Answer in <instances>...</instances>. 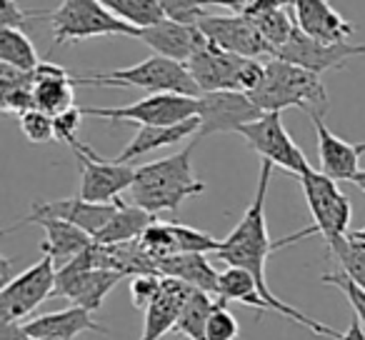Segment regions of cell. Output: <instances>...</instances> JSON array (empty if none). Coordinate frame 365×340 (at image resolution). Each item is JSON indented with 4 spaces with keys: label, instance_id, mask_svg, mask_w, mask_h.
Listing matches in <instances>:
<instances>
[{
    "label": "cell",
    "instance_id": "obj_1",
    "mask_svg": "<svg viewBox=\"0 0 365 340\" xmlns=\"http://www.w3.org/2000/svg\"><path fill=\"white\" fill-rule=\"evenodd\" d=\"M273 163L263 160L260 165V178H258V190H255L253 203L248 205L245 215L240 218V223L230 230V235L225 240H220L218 248V258L225 265H235V268H245L248 273L255 275L260 290H263L265 300L270 303V308L275 313L285 315L293 323H300L315 335H325V338H338V330H333L330 325L313 320L310 315H305L303 310L293 308V305L283 303L280 298H275L273 290L265 283V263H268V255L275 250V243L268 235V220H265V198H268V185H270V175H273Z\"/></svg>",
    "mask_w": 365,
    "mask_h": 340
},
{
    "label": "cell",
    "instance_id": "obj_2",
    "mask_svg": "<svg viewBox=\"0 0 365 340\" xmlns=\"http://www.w3.org/2000/svg\"><path fill=\"white\" fill-rule=\"evenodd\" d=\"M193 148L195 143H190L173 155L135 168L130 203L140 205L153 215L163 210L175 213L182 200L205 193V183L193 170Z\"/></svg>",
    "mask_w": 365,
    "mask_h": 340
},
{
    "label": "cell",
    "instance_id": "obj_3",
    "mask_svg": "<svg viewBox=\"0 0 365 340\" xmlns=\"http://www.w3.org/2000/svg\"><path fill=\"white\" fill-rule=\"evenodd\" d=\"M263 113H280L285 108H300L308 115L328 113V93L318 73L300 68L283 58L265 61V76L248 93Z\"/></svg>",
    "mask_w": 365,
    "mask_h": 340
},
{
    "label": "cell",
    "instance_id": "obj_4",
    "mask_svg": "<svg viewBox=\"0 0 365 340\" xmlns=\"http://www.w3.org/2000/svg\"><path fill=\"white\" fill-rule=\"evenodd\" d=\"M78 86H125L140 88L145 93H180V96H200V88L195 78L190 76L188 66L180 61H173L160 53H153L150 58L135 63L130 68L108 73H88L76 76Z\"/></svg>",
    "mask_w": 365,
    "mask_h": 340
},
{
    "label": "cell",
    "instance_id": "obj_5",
    "mask_svg": "<svg viewBox=\"0 0 365 340\" xmlns=\"http://www.w3.org/2000/svg\"><path fill=\"white\" fill-rule=\"evenodd\" d=\"M298 180L305 200H308L310 215H313V228L303 230L298 235H290V238H285V243H293L295 238L320 233L325 245L330 248V245L338 243L340 238H345L350 233L348 228L350 218H353V205H350L348 195L338 188V180L325 175L323 170H315L313 165L303 175H298Z\"/></svg>",
    "mask_w": 365,
    "mask_h": 340
},
{
    "label": "cell",
    "instance_id": "obj_6",
    "mask_svg": "<svg viewBox=\"0 0 365 340\" xmlns=\"http://www.w3.org/2000/svg\"><path fill=\"white\" fill-rule=\"evenodd\" d=\"M200 93L208 91H243L250 93L265 76V63L260 58H245L223 51L215 43H205L188 63Z\"/></svg>",
    "mask_w": 365,
    "mask_h": 340
},
{
    "label": "cell",
    "instance_id": "obj_7",
    "mask_svg": "<svg viewBox=\"0 0 365 340\" xmlns=\"http://www.w3.org/2000/svg\"><path fill=\"white\" fill-rule=\"evenodd\" d=\"M53 28V46L68 48L78 41L103 36H130L138 38L140 28L113 16L98 0H63L56 11L48 13Z\"/></svg>",
    "mask_w": 365,
    "mask_h": 340
},
{
    "label": "cell",
    "instance_id": "obj_8",
    "mask_svg": "<svg viewBox=\"0 0 365 340\" xmlns=\"http://www.w3.org/2000/svg\"><path fill=\"white\" fill-rule=\"evenodd\" d=\"M96 243V240H93ZM125 278L123 273L110 268H98L96 265V253L93 245L88 250H83L81 255H76L73 260H68L66 265L58 268L56 288H53V298H68L73 305L81 308L101 310L106 295L115 288L120 280Z\"/></svg>",
    "mask_w": 365,
    "mask_h": 340
},
{
    "label": "cell",
    "instance_id": "obj_9",
    "mask_svg": "<svg viewBox=\"0 0 365 340\" xmlns=\"http://www.w3.org/2000/svg\"><path fill=\"white\" fill-rule=\"evenodd\" d=\"M71 150L81 168V190H78L81 198L91 203H113L120 198V193L130 190L135 180V168L130 163L101 158L91 145L81 140L73 143Z\"/></svg>",
    "mask_w": 365,
    "mask_h": 340
},
{
    "label": "cell",
    "instance_id": "obj_10",
    "mask_svg": "<svg viewBox=\"0 0 365 340\" xmlns=\"http://www.w3.org/2000/svg\"><path fill=\"white\" fill-rule=\"evenodd\" d=\"M86 115L128 120L135 125H175L198 115V98L180 93H148L145 98L118 108H83Z\"/></svg>",
    "mask_w": 365,
    "mask_h": 340
},
{
    "label": "cell",
    "instance_id": "obj_11",
    "mask_svg": "<svg viewBox=\"0 0 365 340\" xmlns=\"http://www.w3.org/2000/svg\"><path fill=\"white\" fill-rule=\"evenodd\" d=\"M58 265L51 255H43L36 265L18 273L16 278L6 280L0 290V318L23 320L33 313L41 303L53 298L56 288Z\"/></svg>",
    "mask_w": 365,
    "mask_h": 340
},
{
    "label": "cell",
    "instance_id": "obj_12",
    "mask_svg": "<svg viewBox=\"0 0 365 340\" xmlns=\"http://www.w3.org/2000/svg\"><path fill=\"white\" fill-rule=\"evenodd\" d=\"M238 135H243L245 143L263 160H270L273 165L283 168L288 173L303 175L310 168L305 153L300 150V145H295L290 133L285 130L283 120H280V113H263L255 120L245 123L238 130Z\"/></svg>",
    "mask_w": 365,
    "mask_h": 340
},
{
    "label": "cell",
    "instance_id": "obj_13",
    "mask_svg": "<svg viewBox=\"0 0 365 340\" xmlns=\"http://www.w3.org/2000/svg\"><path fill=\"white\" fill-rule=\"evenodd\" d=\"M263 115L253 98L243 91H208L198 96V138L215 133H238L245 123Z\"/></svg>",
    "mask_w": 365,
    "mask_h": 340
},
{
    "label": "cell",
    "instance_id": "obj_14",
    "mask_svg": "<svg viewBox=\"0 0 365 340\" xmlns=\"http://www.w3.org/2000/svg\"><path fill=\"white\" fill-rule=\"evenodd\" d=\"M198 28L210 43L220 46L223 51L238 53L245 58H275V48L263 38L253 21L248 16H218V13H205L198 21Z\"/></svg>",
    "mask_w": 365,
    "mask_h": 340
},
{
    "label": "cell",
    "instance_id": "obj_15",
    "mask_svg": "<svg viewBox=\"0 0 365 340\" xmlns=\"http://www.w3.org/2000/svg\"><path fill=\"white\" fill-rule=\"evenodd\" d=\"M118 205H120V198L113 200V203H91L86 198H63V200H36L31 208V213L23 220H18L16 225L6 228V233H13L18 228H26V225H33L38 218H61L68 220V223L78 225L86 233L96 235L108 220L115 215Z\"/></svg>",
    "mask_w": 365,
    "mask_h": 340
},
{
    "label": "cell",
    "instance_id": "obj_16",
    "mask_svg": "<svg viewBox=\"0 0 365 340\" xmlns=\"http://www.w3.org/2000/svg\"><path fill=\"white\" fill-rule=\"evenodd\" d=\"M363 53H365V46H350L348 41L325 43V41H318V38H310L308 33H303L295 26L293 36H290L288 43L278 51V58L323 76V73H328V71H338L350 58L363 56Z\"/></svg>",
    "mask_w": 365,
    "mask_h": 340
},
{
    "label": "cell",
    "instance_id": "obj_17",
    "mask_svg": "<svg viewBox=\"0 0 365 340\" xmlns=\"http://www.w3.org/2000/svg\"><path fill=\"white\" fill-rule=\"evenodd\" d=\"M138 38L153 53H160V56L173 58V61H180V63H188L208 43V38L203 36V31L198 26L173 21V18H163L155 26L140 28Z\"/></svg>",
    "mask_w": 365,
    "mask_h": 340
},
{
    "label": "cell",
    "instance_id": "obj_18",
    "mask_svg": "<svg viewBox=\"0 0 365 340\" xmlns=\"http://www.w3.org/2000/svg\"><path fill=\"white\" fill-rule=\"evenodd\" d=\"M318 135V158H320V170L335 180H353L360 173V155L365 153L363 145H353V143L343 140L335 135L328 125H325V115H310Z\"/></svg>",
    "mask_w": 365,
    "mask_h": 340
},
{
    "label": "cell",
    "instance_id": "obj_19",
    "mask_svg": "<svg viewBox=\"0 0 365 340\" xmlns=\"http://www.w3.org/2000/svg\"><path fill=\"white\" fill-rule=\"evenodd\" d=\"M295 26L310 38H318L325 43H343L355 33V26L345 21L330 0H290Z\"/></svg>",
    "mask_w": 365,
    "mask_h": 340
},
{
    "label": "cell",
    "instance_id": "obj_20",
    "mask_svg": "<svg viewBox=\"0 0 365 340\" xmlns=\"http://www.w3.org/2000/svg\"><path fill=\"white\" fill-rule=\"evenodd\" d=\"M193 290H198V288L182 283V280H178V278L163 275V290L145 308V323H143L140 340H160L165 333H170V330L175 328L185 303H188V298L193 295Z\"/></svg>",
    "mask_w": 365,
    "mask_h": 340
},
{
    "label": "cell",
    "instance_id": "obj_21",
    "mask_svg": "<svg viewBox=\"0 0 365 340\" xmlns=\"http://www.w3.org/2000/svg\"><path fill=\"white\" fill-rule=\"evenodd\" d=\"M28 333L33 338H56V340H76L81 333L93 330V333L108 335V328L93 320V313L81 305H71L66 310H56V313L38 315V318L26 323Z\"/></svg>",
    "mask_w": 365,
    "mask_h": 340
},
{
    "label": "cell",
    "instance_id": "obj_22",
    "mask_svg": "<svg viewBox=\"0 0 365 340\" xmlns=\"http://www.w3.org/2000/svg\"><path fill=\"white\" fill-rule=\"evenodd\" d=\"M198 130H200L198 115L188 118V120H182V123H175V125H140L135 135H133V140L123 148V153L115 160L133 163L140 155H148V153L158 150V148H168L180 140H188L190 135H198Z\"/></svg>",
    "mask_w": 365,
    "mask_h": 340
},
{
    "label": "cell",
    "instance_id": "obj_23",
    "mask_svg": "<svg viewBox=\"0 0 365 340\" xmlns=\"http://www.w3.org/2000/svg\"><path fill=\"white\" fill-rule=\"evenodd\" d=\"M73 86H78L76 76L56 63H41L36 68V83H33V96H36V108L46 110L48 115L73 108Z\"/></svg>",
    "mask_w": 365,
    "mask_h": 340
},
{
    "label": "cell",
    "instance_id": "obj_24",
    "mask_svg": "<svg viewBox=\"0 0 365 340\" xmlns=\"http://www.w3.org/2000/svg\"><path fill=\"white\" fill-rule=\"evenodd\" d=\"M158 270L168 278H178L198 290L215 295L220 293V273L210 265L208 253H175L158 260Z\"/></svg>",
    "mask_w": 365,
    "mask_h": 340
},
{
    "label": "cell",
    "instance_id": "obj_25",
    "mask_svg": "<svg viewBox=\"0 0 365 340\" xmlns=\"http://www.w3.org/2000/svg\"><path fill=\"white\" fill-rule=\"evenodd\" d=\"M33 225H41V228L46 230V240L41 243V250H43V255H51V258L56 260L58 268L93 245V235L86 233L83 228H78V225L68 223V220L38 218Z\"/></svg>",
    "mask_w": 365,
    "mask_h": 340
},
{
    "label": "cell",
    "instance_id": "obj_26",
    "mask_svg": "<svg viewBox=\"0 0 365 340\" xmlns=\"http://www.w3.org/2000/svg\"><path fill=\"white\" fill-rule=\"evenodd\" d=\"M155 220V215L148 213L145 208L135 203H123L118 205L115 215L93 235V240L101 245H120V243H133L145 233L148 225Z\"/></svg>",
    "mask_w": 365,
    "mask_h": 340
},
{
    "label": "cell",
    "instance_id": "obj_27",
    "mask_svg": "<svg viewBox=\"0 0 365 340\" xmlns=\"http://www.w3.org/2000/svg\"><path fill=\"white\" fill-rule=\"evenodd\" d=\"M218 298L225 300H235V303H243L248 308L255 310H270V303L265 300L263 290H260L258 280H255L253 273H248L245 268H235V265H228V268L220 273V293Z\"/></svg>",
    "mask_w": 365,
    "mask_h": 340
},
{
    "label": "cell",
    "instance_id": "obj_28",
    "mask_svg": "<svg viewBox=\"0 0 365 340\" xmlns=\"http://www.w3.org/2000/svg\"><path fill=\"white\" fill-rule=\"evenodd\" d=\"M213 305H215V295L205 293V290H193V295H190L185 308H182L173 333L182 335V338L188 340H208L205 323H208V315L213 310Z\"/></svg>",
    "mask_w": 365,
    "mask_h": 340
},
{
    "label": "cell",
    "instance_id": "obj_29",
    "mask_svg": "<svg viewBox=\"0 0 365 340\" xmlns=\"http://www.w3.org/2000/svg\"><path fill=\"white\" fill-rule=\"evenodd\" d=\"M0 63L16 66L21 71H36L41 66V58L31 38L23 33V28H6L0 31Z\"/></svg>",
    "mask_w": 365,
    "mask_h": 340
},
{
    "label": "cell",
    "instance_id": "obj_30",
    "mask_svg": "<svg viewBox=\"0 0 365 340\" xmlns=\"http://www.w3.org/2000/svg\"><path fill=\"white\" fill-rule=\"evenodd\" d=\"M98 3L106 6L113 16H118L120 21L130 23L135 28L155 26L165 18V11L160 8L158 0H98Z\"/></svg>",
    "mask_w": 365,
    "mask_h": 340
},
{
    "label": "cell",
    "instance_id": "obj_31",
    "mask_svg": "<svg viewBox=\"0 0 365 340\" xmlns=\"http://www.w3.org/2000/svg\"><path fill=\"white\" fill-rule=\"evenodd\" d=\"M250 21L258 26V31L263 33L265 41L275 48V53L288 43V38L293 36V31H295V18H290L285 6L270 8V11H263V13H258V16H250Z\"/></svg>",
    "mask_w": 365,
    "mask_h": 340
},
{
    "label": "cell",
    "instance_id": "obj_32",
    "mask_svg": "<svg viewBox=\"0 0 365 340\" xmlns=\"http://www.w3.org/2000/svg\"><path fill=\"white\" fill-rule=\"evenodd\" d=\"M328 250L335 255L340 270L348 273L360 288H365V243L345 235V238H340L338 243L330 245Z\"/></svg>",
    "mask_w": 365,
    "mask_h": 340
},
{
    "label": "cell",
    "instance_id": "obj_33",
    "mask_svg": "<svg viewBox=\"0 0 365 340\" xmlns=\"http://www.w3.org/2000/svg\"><path fill=\"white\" fill-rule=\"evenodd\" d=\"M138 240H140L143 248H145L155 260L178 253L175 235H173V225L170 223H158V220H153V223L145 228V233H143Z\"/></svg>",
    "mask_w": 365,
    "mask_h": 340
},
{
    "label": "cell",
    "instance_id": "obj_34",
    "mask_svg": "<svg viewBox=\"0 0 365 340\" xmlns=\"http://www.w3.org/2000/svg\"><path fill=\"white\" fill-rule=\"evenodd\" d=\"M18 125H21L23 135L28 138L36 145H43V143L56 140V125H53V115H48L41 108H31L23 115H18Z\"/></svg>",
    "mask_w": 365,
    "mask_h": 340
},
{
    "label": "cell",
    "instance_id": "obj_35",
    "mask_svg": "<svg viewBox=\"0 0 365 340\" xmlns=\"http://www.w3.org/2000/svg\"><path fill=\"white\" fill-rule=\"evenodd\" d=\"M225 303H228L225 298H215V305L208 315V323H205L208 340H235L240 335L238 320H235V315L230 313Z\"/></svg>",
    "mask_w": 365,
    "mask_h": 340
},
{
    "label": "cell",
    "instance_id": "obj_36",
    "mask_svg": "<svg viewBox=\"0 0 365 340\" xmlns=\"http://www.w3.org/2000/svg\"><path fill=\"white\" fill-rule=\"evenodd\" d=\"M170 225H173V235H175L178 253H218L220 240H215L213 235L180 223H170Z\"/></svg>",
    "mask_w": 365,
    "mask_h": 340
},
{
    "label": "cell",
    "instance_id": "obj_37",
    "mask_svg": "<svg viewBox=\"0 0 365 340\" xmlns=\"http://www.w3.org/2000/svg\"><path fill=\"white\" fill-rule=\"evenodd\" d=\"M320 283L335 285V288H338L340 293L348 298V303L353 305L355 315H358L360 323H363V328H365V288H360V285L355 283L348 273H343V270H335V273H323V275H320Z\"/></svg>",
    "mask_w": 365,
    "mask_h": 340
},
{
    "label": "cell",
    "instance_id": "obj_38",
    "mask_svg": "<svg viewBox=\"0 0 365 340\" xmlns=\"http://www.w3.org/2000/svg\"><path fill=\"white\" fill-rule=\"evenodd\" d=\"M163 290V275L160 273H140L130 278V300L135 308L145 310L153 300L158 298V293Z\"/></svg>",
    "mask_w": 365,
    "mask_h": 340
},
{
    "label": "cell",
    "instance_id": "obj_39",
    "mask_svg": "<svg viewBox=\"0 0 365 340\" xmlns=\"http://www.w3.org/2000/svg\"><path fill=\"white\" fill-rule=\"evenodd\" d=\"M0 108L8 115H23L26 110L36 108V96H33V86H16L0 91Z\"/></svg>",
    "mask_w": 365,
    "mask_h": 340
},
{
    "label": "cell",
    "instance_id": "obj_40",
    "mask_svg": "<svg viewBox=\"0 0 365 340\" xmlns=\"http://www.w3.org/2000/svg\"><path fill=\"white\" fill-rule=\"evenodd\" d=\"M160 8L165 11V18L180 23H193L198 26V21L205 16V6L200 0H158Z\"/></svg>",
    "mask_w": 365,
    "mask_h": 340
},
{
    "label": "cell",
    "instance_id": "obj_41",
    "mask_svg": "<svg viewBox=\"0 0 365 340\" xmlns=\"http://www.w3.org/2000/svg\"><path fill=\"white\" fill-rule=\"evenodd\" d=\"M83 108H68V110L53 115V125H56V140H63L68 145L78 140V130H81V120H83Z\"/></svg>",
    "mask_w": 365,
    "mask_h": 340
},
{
    "label": "cell",
    "instance_id": "obj_42",
    "mask_svg": "<svg viewBox=\"0 0 365 340\" xmlns=\"http://www.w3.org/2000/svg\"><path fill=\"white\" fill-rule=\"evenodd\" d=\"M51 11H26L18 0H0V23L6 28H23L33 18H46Z\"/></svg>",
    "mask_w": 365,
    "mask_h": 340
},
{
    "label": "cell",
    "instance_id": "obj_43",
    "mask_svg": "<svg viewBox=\"0 0 365 340\" xmlns=\"http://www.w3.org/2000/svg\"><path fill=\"white\" fill-rule=\"evenodd\" d=\"M0 340H36L28 333L26 323L21 320H3L0 323Z\"/></svg>",
    "mask_w": 365,
    "mask_h": 340
},
{
    "label": "cell",
    "instance_id": "obj_44",
    "mask_svg": "<svg viewBox=\"0 0 365 340\" xmlns=\"http://www.w3.org/2000/svg\"><path fill=\"white\" fill-rule=\"evenodd\" d=\"M205 8H225L230 13H238V16H245V13L253 8L255 0H200Z\"/></svg>",
    "mask_w": 365,
    "mask_h": 340
},
{
    "label": "cell",
    "instance_id": "obj_45",
    "mask_svg": "<svg viewBox=\"0 0 365 340\" xmlns=\"http://www.w3.org/2000/svg\"><path fill=\"white\" fill-rule=\"evenodd\" d=\"M335 340H365V328H363V323H360L358 315L350 320L348 330H345V333H340Z\"/></svg>",
    "mask_w": 365,
    "mask_h": 340
},
{
    "label": "cell",
    "instance_id": "obj_46",
    "mask_svg": "<svg viewBox=\"0 0 365 340\" xmlns=\"http://www.w3.org/2000/svg\"><path fill=\"white\" fill-rule=\"evenodd\" d=\"M350 238H355V240H360V243H365V228H360V230H353V233H348Z\"/></svg>",
    "mask_w": 365,
    "mask_h": 340
},
{
    "label": "cell",
    "instance_id": "obj_47",
    "mask_svg": "<svg viewBox=\"0 0 365 340\" xmlns=\"http://www.w3.org/2000/svg\"><path fill=\"white\" fill-rule=\"evenodd\" d=\"M353 183H358V185H360V188H363V190H365V170H360V173H358V175H355V178H353Z\"/></svg>",
    "mask_w": 365,
    "mask_h": 340
},
{
    "label": "cell",
    "instance_id": "obj_48",
    "mask_svg": "<svg viewBox=\"0 0 365 340\" xmlns=\"http://www.w3.org/2000/svg\"><path fill=\"white\" fill-rule=\"evenodd\" d=\"M36 340H56V338H36Z\"/></svg>",
    "mask_w": 365,
    "mask_h": 340
}]
</instances>
